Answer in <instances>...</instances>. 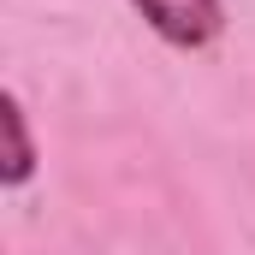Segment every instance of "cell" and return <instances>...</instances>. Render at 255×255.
Wrapping results in <instances>:
<instances>
[{"label":"cell","instance_id":"6da1fadb","mask_svg":"<svg viewBox=\"0 0 255 255\" xmlns=\"http://www.w3.org/2000/svg\"><path fill=\"white\" fill-rule=\"evenodd\" d=\"M142 18H148V30L160 36V42H172V48H208L220 30H226V12H220V0H130Z\"/></svg>","mask_w":255,"mask_h":255},{"label":"cell","instance_id":"7a4b0ae2","mask_svg":"<svg viewBox=\"0 0 255 255\" xmlns=\"http://www.w3.org/2000/svg\"><path fill=\"white\" fill-rule=\"evenodd\" d=\"M0 130H6V190H18L30 172H36V142H30V125H24V101L18 95H0Z\"/></svg>","mask_w":255,"mask_h":255}]
</instances>
